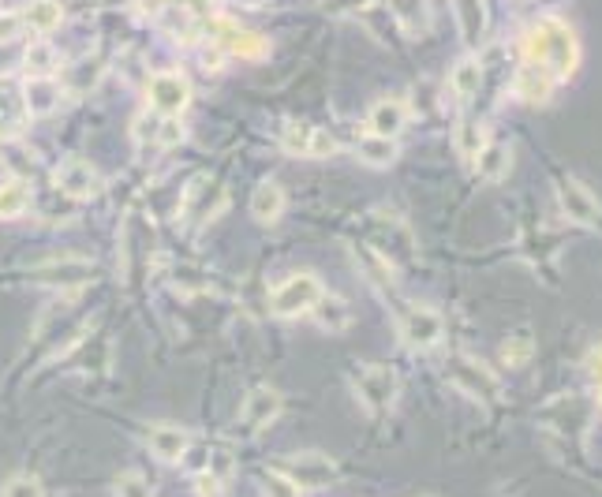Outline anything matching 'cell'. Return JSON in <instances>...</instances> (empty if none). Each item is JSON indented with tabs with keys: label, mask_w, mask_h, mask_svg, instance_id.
<instances>
[{
	"label": "cell",
	"mask_w": 602,
	"mask_h": 497,
	"mask_svg": "<svg viewBox=\"0 0 602 497\" xmlns=\"http://www.w3.org/2000/svg\"><path fill=\"white\" fill-rule=\"evenodd\" d=\"M352 385H356L359 404L371 415H386L397 404V393H401V382L389 367H363L352 378Z\"/></svg>",
	"instance_id": "obj_5"
},
{
	"label": "cell",
	"mask_w": 602,
	"mask_h": 497,
	"mask_svg": "<svg viewBox=\"0 0 602 497\" xmlns=\"http://www.w3.org/2000/svg\"><path fill=\"white\" fill-rule=\"evenodd\" d=\"M453 12H457L460 38H464L468 49H479V45L487 42V27H490L487 0H453Z\"/></svg>",
	"instance_id": "obj_16"
},
{
	"label": "cell",
	"mask_w": 602,
	"mask_h": 497,
	"mask_svg": "<svg viewBox=\"0 0 602 497\" xmlns=\"http://www.w3.org/2000/svg\"><path fill=\"white\" fill-rule=\"evenodd\" d=\"M225 206H229V187L221 184V180H214V176H195L187 184L184 199H180V213H184L191 225L214 221Z\"/></svg>",
	"instance_id": "obj_4"
},
{
	"label": "cell",
	"mask_w": 602,
	"mask_h": 497,
	"mask_svg": "<svg viewBox=\"0 0 602 497\" xmlns=\"http://www.w3.org/2000/svg\"><path fill=\"white\" fill-rule=\"evenodd\" d=\"M206 34H210V45H217L225 57H244V60H258L270 53V45L262 34L255 30H244L229 23V19H206Z\"/></svg>",
	"instance_id": "obj_6"
},
{
	"label": "cell",
	"mask_w": 602,
	"mask_h": 497,
	"mask_svg": "<svg viewBox=\"0 0 602 497\" xmlns=\"http://www.w3.org/2000/svg\"><path fill=\"white\" fill-rule=\"evenodd\" d=\"M57 68H60V57L49 42H34L27 49V57H23V71H27V79H45V75H53Z\"/></svg>",
	"instance_id": "obj_31"
},
{
	"label": "cell",
	"mask_w": 602,
	"mask_h": 497,
	"mask_svg": "<svg viewBox=\"0 0 602 497\" xmlns=\"http://www.w3.org/2000/svg\"><path fill=\"white\" fill-rule=\"evenodd\" d=\"M285 213V187L277 180H262V184L251 191V217L258 225H277Z\"/></svg>",
	"instance_id": "obj_21"
},
{
	"label": "cell",
	"mask_w": 602,
	"mask_h": 497,
	"mask_svg": "<svg viewBox=\"0 0 602 497\" xmlns=\"http://www.w3.org/2000/svg\"><path fill=\"white\" fill-rule=\"evenodd\" d=\"M19 15H23V27H30L34 34H49V30L60 27L64 8H60V0H30Z\"/></svg>",
	"instance_id": "obj_26"
},
{
	"label": "cell",
	"mask_w": 602,
	"mask_h": 497,
	"mask_svg": "<svg viewBox=\"0 0 602 497\" xmlns=\"http://www.w3.org/2000/svg\"><path fill=\"white\" fill-rule=\"evenodd\" d=\"M0 497H45V490L34 475H15V479H8V486H4Z\"/></svg>",
	"instance_id": "obj_36"
},
{
	"label": "cell",
	"mask_w": 602,
	"mask_h": 497,
	"mask_svg": "<svg viewBox=\"0 0 602 497\" xmlns=\"http://www.w3.org/2000/svg\"><path fill=\"white\" fill-rule=\"evenodd\" d=\"M408 124V105L401 98H382L371 105L367 113V131L371 135H382V139H397Z\"/></svg>",
	"instance_id": "obj_17"
},
{
	"label": "cell",
	"mask_w": 602,
	"mask_h": 497,
	"mask_svg": "<svg viewBox=\"0 0 602 497\" xmlns=\"http://www.w3.org/2000/svg\"><path fill=\"white\" fill-rule=\"evenodd\" d=\"M445 378L457 385L464 397L483 400V404L502 397V382H498V374H494L487 363L472 359V355H449V363H445Z\"/></svg>",
	"instance_id": "obj_3"
},
{
	"label": "cell",
	"mask_w": 602,
	"mask_h": 497,
	"mask_svg": "<svg viewBox=\"0 0 602 497\" xmlns=\"http://www.w3.org/2000/svg\"><path fill=\"white\" fill-rule=\"evenodd\" d=\"M98 277V262L90 258H53L30 270L34 284H49V288H83Z\"/></svg>",
	"instance_id": "obj_9"
},
{
	"label": "cell",
	"mask_w": 602,
	"mask_h": 497,
	"mask_svg": "<svg viewBox=\"0 0 602 497\" xmlns=\"http://www.w3.org/2000/svg\"><path fill=\"white\" fill-rule=\"evenodd\" d=\"M146 445H150V453L158 456V460H165V464H176V460H184V456H187V445H191V438H187V430H180V426L161 423V426H154V430L146 434Z\"/></svg>",
	"instance_id": "obj_20"
},
{
	"label": "cell",
	"mask_w": 602,
	"mask_h": 497,
	"mask_svg": "<svg viewBox=\"0 0 602 497\" xmlns=\"http://www.w3.org/2000/svg\"><path fill=\"white\" fill-rule=\"evenodd\" d=\"M30 187L23 180H8V184H0V221H15V217H23L30 210Z\"/></svg>",
	"instance_id": "obj_30"
},
{
	"label": "cell",
	"mask_w": 602,
	"mask_h": 497,
	"mask_svg": "<svg viewBox=\"0 0 602 497\" xmlns=\"http://www.w3.org/2000/svg\"><path fill=\"white\" fill-rule=\"evenodd\" d=\"M389 12L401 23L404 34H412V38H423V34H427L430 27L427 0H389Z\"/></svg>",
	"instance_id": "obj_23"
},
{
	"label": "cell",
	"mask_w": 602,
	"mask_h": 497,
	"mask_svg": "<svg viewBox=\"0 0 602 497\" xmlns=\"http://www.w3.org/2000/svg\"><path fill=\"white\" fill-rule=\"evenodd\" d=\"M311 131L315 124H303V120H288L285 131H281V150L292 157H307V146H311Z\"/></svg>",
	"instance_id": "obj_32"
},
{
	"label": "cell",
	"mask_w": 602,
	"mask_h": 497,
	"mask_svg": "<svg viewBox=\"0 0 602 497\" xmlns=\"http://www.w3.org/2000/svg\"><path fill=\"white\" fill-rule=\"evenodd\" d=\"M113 494L116 497H154V490H150V483H146L139 471H124V475H116Z\"/></svg>",
	"instance_id": "obj_34"
},
{
	"label": "cell",
	"mask_w": 602,
	"mask_h": 497,
	"mask_svg": "<svg viewBox=\"0 0 602 497\" xmlns=\"http://www.w3.org/2000/svg\"><path fill=\"white\" fill-rule=\"evenodd\" d=\"M105 79V60L101 57H79L75 64L64 68L60 75V86L68 90V94H94Z\"/></svg>",
	"instance_id": "obj_19"
},
{
	"label": "cell",
	"mask_w": 602,
	"mask_h": 497,
	"mask_svg": "<svg viewBox=\"0 0 602 497\" xmlns=\"http://www.w3.org/2000/svg\"><path fill=\"white\" fill-rule=\"evenodd\" d=\"M524 49H528V60L543 64L554 79H573L580 68V42L573 27L558 15H543L539 23H531L524 34Z\"/></svg>",
	"instance_id": "obj_1"
},
{
	"label": "cell",
	"mask_w": 602,
	"mask_h": 497,
	"mask_svg": "<svg viewBox=\"0 0 602 497\" xmlns=\"http://www.w3.org/2000/svg\"><path fill=\"white\" fill-rule=\"evenodd\" d=\"M57 187L68 195V199L75 202H86V199H94L101 191V176L98 169L90 165V161H83V157H68L64 165H60L57 172Z\"/></svg>",
	"instance_id": "obj_12"
},
{
	"label": "cell",
	"mask_w": 602,
	"mask_h": 497,
	"mask_svg": "<svg viewBox=\"0 0 602 497\" xmlns=\"http://www.w3.org/2000/svg\"><path fill=\"white\" fill-rule=\"evenodd\" d=\"M322 296H326V284L318 281V273L300 270L273 288L270 311L277 314V318H300V314H311V307H315Z\"/></svg>",
	"instance_id": "obj_2"
},
{
	"label": "cell",
	"mask_w": 602,
	"mask_h": 497,
	"mask_svg": "<svg viewBox=\"0 0 602 497\" xmlns=\"http://www.w3.org/2000/svg\"><path fill=\"white\" fill-rule=\"evenodd\" d=\"M337 154V139H333L326 128L311 131V146H307V157H333Z\"/></svg>",
	"instance_id": "obj_37"
},
{
	"label": "cell",
	"mask_w": 602,
	"mask_h": 497,
	"mask_svg": "<svg viewBox=\"0 0 602 497\" xmlns=\"http://www.w3.org/2000/svg\"><path fill=\"white\" fill-rule=\"evenodd\" d=\"M479 83H483V68H479V60L475 57L457 60L453 71H449V90H453L460 101L475 98V94H479Z\"/></svg>",
	"instance_id": "obj_27"
},
{
	"label": "cell",
	"mask_w": 602,
	"mask_h": 497,
	"mask_svg": "<svg viewBox=\"0 0 602 497\" xmlns=\"http://www.w3.org/2000/svg\"><path fill=\"white\" fill-rule=\"evenodd\" d=\"M367 4H374V0H326L330 12H363Z\"/></svg>",
	"instance_id": "obj_41"
},
{
	"label": "cell",
	"mask_w": 602,
	"mask_h": 497,
	"mask_svg": "<svg viewBox=\"0 0 602 497\" xmlns=\"http://www.w3.org/2000/svg\"><path fill=\"white\" fill-rule=\"evenodd\" d=\"M558 206L565 213V221H573V225L595 228L602 221V206L595 202V195L580 180H573V176L558 180Z\"/></svg>",
	"instance_id": "obj_10"
},
{
	"label": "cell",
	"mask_w": 602,
	"mask_h": 497,
	"mask_svg": "<svg viewBox=\"0 0 602 497\" xmlns=\"http://www.w3.org/2000/svg\"><path fill=\"white\" fill-rule=\"evenodd\" d=\"M30 124L27 101H23V86L0 75V142L23 135Z\"/></svg>",
	"instance_id": "obj_13"
},
{
	"label": "cell",
	"mask_w": 602,
	"mask_h": 497,
	"mask_svg": "<svg viewBox=\"0 0 602 497\" xmlns=\"http://www.w3.org/2000/svg\"><path fill=\"white\" fill-rule=\"evenodd\" d=\"M584 370H588V378L595 389H602V344H595L588 352V359H584Z\"/></svg>",
	"instance_id": "obj_39"
},
{
	"label": "cell",
	"mask_w": 602,
	"mask_h": 497,
	"mask_svg": "<svg viewBox=\"0 0 602 497\" xmlns=\"http://www.w3.org/2000/svg\"><path fill=\"white\" fill-rule=\"evenodd\" d=\"M475 172H479V180H487V184H498V180H505L509 176V165H513V157H509V150H505L502 142H487L483 150H479V157L472 161Z\"/></svg>",
	"instance_id": "obj_24"
},
{
	"label": "cell",
	"mask_w": 602,
	"mask_h": 497,
	"mask_svg": "<svg viewBox=\"0 0 602 497\" xmlns=\"http://www.w3.org/2000/svg\"><path fill=\"white\" fill-rule=\"evenodd\" d=\"M19 34H23V15L0 12V45H12Z\"/></svg>",
	"instance_id": "obj_38"
},
{
	"label": "cell",
	"mask_w": 602,
	"mask_h": 497,
	"mask_svg": "<svg viewBox=\"0 0 602 497\" xmlns=\"http://www.w3.org/2000/svg\"><path fill=\"white\" fill-rule=\"evenodd\" d=\"M195 494H199V497H221V479H217V475H210V471H206V475H199Z\"/></svg>",
	"instance_id": "obj_40"
},
{
	"label": "cell",
	"mask_w": 602,
	"mask_h": 497,
	"mask_svg": "<svg viewBox=\"0 0 602 497\" xmlns=\"http://www.w3.org/2000/svg\"><path fill=\"white\" fill-rule=\"evenodd\" d=\"M285 408L281 393L273 385H255L244 397V408H240V419H244L247 430H262V426L277 423V415Z\"/></svg>",
	"instance_id": "obj_14"
},
{
	"label": "cell",
	"mask_w": 602,
	"mask_h": 497,
	"mask_svg": "<svg viewBox=\"0 0 602 497\" xmlns=\"http://www.w3.org/2000/svg\"><path fill=\"white\" fill-rule=\"evenodd\" d=\"M285 475L292 479V483L300 486V490H318V486H330L337 483V464H333L326 453H300L288 460Z\"/></svg>",
	"instance_id": "obj_11"
},
{
	"label": "cell",
	"mask_w": 602,
	"mask_h": 497,
	"mask_svg": "<svg viewBox=\"0 0 602 497\" xmlns=\"http://www.w3.org/2000/svg\"><path fill=\"white\" fill-rule=\"evenodd\" d=\"M356 157L363 165H371V169H389L393 161H397V139H382V135H363L356 142Z\"/></svg>",
	"instance_id": "obj_25"
},
{
	"label": "cell",
	"mask_w": 602,
	"mask_h": 497,
	"mask_svg": "<svg viewBox=\"0 0 602 497\" xmlns=\"http://www.w3.org/2000/svg\"><path fill=\"white\" fill-rule=\"evenodd\" d=\"M311 318H315V326L326 329V333H344V329L352 326V307H348L341 296H330V292H326V296L311 307Z\"/></svg>",
	"instance_id": "obj_22"
},
{
	"label": "cell",
	"mask_w": 602,
	"mask_h": 497,
	"mask_svg": "<svg viewBox=\"0 0 602 497\" xmlns=\"http://www.w3.org/2000/svg\"><path fill=\"white\" fill-rule=\"evenodd\" d=\"M487 128L479 124V120H472V116H464L457 124V131H453V146H457V154L472 165L475 157H479V150L487 146Z\"/></svg>",
	"instance_id": "obj_28"
},
{
	"label": "cell",
	"mask_w": 602,
	"mask_h": 497,
	"mask_svg": "<svg viewBox=\"0 0 602 497\" xmlns=\"http://www.w3.org/2000/svg\"><path fill=\"white\" fill-rule=\"evenodd\" d=\"M262 494L266 497H303V490L288 479L285 471H266V475H262Z\"/></svg>",
	"instance_id": "obj_33"
},
{
	"label": "cell",
	"mask_w": 602,
	"mask_h": 497,
	"mask_svg": "<svg viewBox=\"0 0 602 497\" xmlns=\"http://www.w3.org/2000/svg\"><path fill=\"white\" fill-rule=\"evenodd\" d=\"M554 75L543 68V64H535V60H528V64H520L516 68V79H513V94L520 101H528V105H546L550 101V94H554Z\"/></svg>",
	"instance_id": "obj_15"
},
{
	"label": "cell",
	"mask_w": 602,
	"mask_h": 497,
	"mask_svg": "<svg viewBox=\"0 0 602 497\" xmlns=\"http://www.w3.org/2000/svg\"><path fill=\"white\" fill-rule=\"evenodd\" d=\"M146 98H150L154 113L184 116V109L191 105V83H187L184 71H158L146 86Z\"/></svg>",
	"instance_id": "obj_8"
},
{
	"label": "cell",
	"mask_w": 602,
	"mask_h": 497,
	"mask_svg": "<svg viewBox=\"0 0 602 497\" xmlns=\"http://www.w3.org/2000/svg\"><path fill=\"white\" fill-rule=\"evenodd\" d=\"M60 98H64V86H60V79H53V75L27 79V83H23V101H27L30 116H53L60 109Z\"/></svg>",
	"instance_id": "obj_18"
},
{
	"label": "cell",
	"mask_w": 602,
	"mask_h": 497,
	"mask_svg": "<svg viewBox=\"0 0 602 497\" xmlns=\"http://www.w3.org/2000/svg\"><path fill=\"white\" fill-rule=\"evenodd\" d=\"M184 142V124L180 116H161L158 120V150H172Z\"/></svg>",
	"instance_id": "obj_35"
},
{
	"label": "cell",
	"mask_w": 602,
	"mask_h": 497,
	"mask_svg": "<svg viewBox=\"0 0 602 497\" xmlns=\"http://www.w3.org/2000/svg\"><path fill=\"white\" fill-rule=\"evenodd\" d=\"M502 363L505 367H513V370H520V367H528L531 359H535V337H531L528 329H516V333H509L502 341Z\"/></svg>",
	"instance_id": "obj_29"
},
{
	"label": "cell",
	"mask_w": 602,
	"mask_h": 497,
	"mask_svg": "<svg viewBox=\"0 0 602 497\" xmlns=\"http://www.w3.org/2000/svg\"><path fill=\"white\" fill-rule=\"evenodd\" d=\"M445 337V318L434 307H408L401 314V341L412 348V352H430L438 348Z\"/></svg>",
	"instance_id": "obj_7"
}]
</instances>
